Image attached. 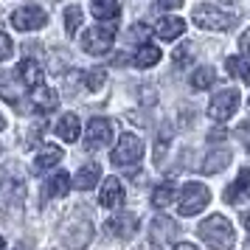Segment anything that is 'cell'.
Here are the masks:
<instances>
[{"mask_svg": "<svg viewBox=\"0 0 250 250\" xmlns=\"http://www.w3.org/2000/svg\"><path fill=\"white\" fill-rule=\"evenodd\" d=\"M174 197H177L174 183H163V186H158V188H155V194H152V203H155V208H169V205L174 203Z\"/></svg>", "mask_w": 250, "mask_h": 250, "instance_id": "obj_24", "label": "cell"}, {"mask_svg": "<svg viewBox=\"0 0 250 250\" xmlns=\"http://www.w3.org/2000/svg\"><path fill=\"white\" fill-rule=\"evenodd\" d=\"M225 68H228V73H233V76H239L245 84H250V62L245 57H228Z\"/></svg>", "mask_w": 250, "mask_h": 250, "instance_id": "obj_23", "label": "cell"}, {"mask_svg": "<svg viewBox=\"0 0 250 250\" xmlns=\"http://www.w3.org/2000/svg\"><path fill=\"white\" fill-rule=\"evenodd\" d=\"M129 37H135V40H146V37H149V28H146L144 23H138L135 28L129 31Z\"/></svg>", "mask_w": 250, "mask_h": 250, "instance_id": "obj_32", "label": "cell"}, {"mask_svg": "<svg viewBox=\"0 0 250 250\" xmlns=\"http://www.w3.org/2000/svg\"><path fill=\"white\" fill-rule=\"evenodd\" d=\"M208 203H211V191L205 188L203 183H186L183 191H180L177 211H180L183 216H194V214H200Z\"/></svg>", "mask_w": 250, "mask_h": 250, "instance_id": "obj_3", "label": "cell"}, {"mask_svg": "<svg viewBox=\"0 0 250 250\" xmlns=\"http://www.w3.org/2000/svg\"><path fill=\"white\" fill-rule=\"evenodd\" d=\"M57 163H62V146H57V144H45L42 152L34 158L31 171H34V174H42V171H51Z\"/></svg>", "mask_w": 250, "mask_h": 250, "instance_id": "obj_14", "label": "cell"}, {"mask_svg": "<svg viewBox=\"0 0 250 250\" xmlns=\"http://www.w3.org/2000/svg\"><path fill=\"white\" fill-rule=\"evenodd\" d=\"M219 138H225V129H222V132H219V129H214V132H211V141H219Z\"/></svg>", "mask_w": 250, "mask_h": 250, "instance_id": "obj_36", "label": "cell"}, {"mask_svg": "<svg viewBox=\"0 0 250 250\" xmlns=\"http://www.w3.org/2000/svg\"><path fill=\"white\" fill-rule=\"evenodd\" d=\"M54 132H57L65 144H70V141H79L82 135V124H79V115L73 113H65L62 118H59V124L54 126Z\"/></svg>", "mask_w": 250, "mask_h": 250, "instance_id": "obj_17", "label": "cell"}, {"mask_svg": "<svg viewBox=\"0 0 250 250\" xmlns=\"http://www.w3.org/2000/svg\"><path fill=\"white\" fill-rule=\"evenodd\" d=\"M135 228H138V219L132 214H115L104 222V233L113 239H132L135 236Z\"/></svg>", "mask_w": 250, "mask_h": 250, "instance_id": "obj_10", "label": "cell"}, {"mask_svg": "<svg viewBox=\"0 0 250 250\" xmlns=\"http://www.w3.org/2000/svg\"><path fill=\"white\" fill-rule=\"evenodd\" d=\"M3 126H6V118H3V115H0V129H3Z\"/></svg>", "mask_w": 250, "mask_h": 250, "instance_id": "obj_38", "label": "cell"}, {"mask_svg": "<svg viewBox=\"0 0 250 250\" xmlns=\"http://www.w3.org/2000/svg\"><path fill=\"white\" fill-rule=\"evenodd\" d=\"M160 62V48L152 45V42H144V45L135 51V57H132V65L135 68H152V65H158Z\"/></svg>", "mask_w": 250, "mask_h": 250, "instance_id": "obj_20", "label": "cell"}, {"mask_svg": "<svg viewBox=\"0 0 250 250\" xmlns=\"http://www.w3.org/2000/svg\"><path fill=\"white\" fill-rule=\"evenodd\" d=\"M191 17L200 28H208V31H230V28L236 25V17H233V14L222 12V9H216V6H208V3L197 6Z\"/></svg>", "mask_w": 250, "mask_h": 250, "instance_id": "obj_2", "label": "cell"}, {"mask_svg": "<svg viewBox=\"0 0 250 250\" xmlns=\"http://www.w3.org/2000/svg\"><path fill=\"white\" fill-rule=\"evenodd\" d=\"M236 183H239V186H245V188L250 191V166H248V169H242V171H239Z\"/></svg>", "mask_w": 250, "mask_h": 250, "instance_id": "obj_34", "label": "cell"}, {"mask_svg": "<svg viewBox=\"0 0 250 250\" xmlns=\"http://www.w3.org/2000/svg\"><path fill=\"white\" fill-rule=\"evenodd\" d=\"M177 222L169 219V216H158L155 222H152V242H155V248H166L169 242H174L177 236Z\"/></svg>", "mask_w": 250, "mask_h": 250, "instance_id": "obj_13", "label": "cell"}, {"mask_svg": "<svg viewBox=\"0 0 250 250\" xmlns=\"http://www.w3.org/2000/svg\"><path fill=\"white\" fill-rule=\"evenodd\" d=\"M183 31H186V20H180V17H163V20H158V25H155V34H158L160 40H166V42L177 40Z\"/></svg>", "mask_w": 250, "mask_h": 250, "instance_id": "obj_19", "label": "cell"}, {"mask_svg": "<svg viewBox=\"0 0 250 250\" xmlns=\"http://www.w3.org/2000/svg\"><path fill=\"white\" fill-rule=\"evenodd\" d=\"M90 239H93L90 219H76V222L70 225V230H65V248L68 250H84L90 245Z\"/></svg>", "mask_w": 250, "mask_h": 250, "instance_id": "obj_11", "label": "cell"}, {"mask_svg": "<svg viewBox=\"0 0 250 250\" xmlns=\"http://www.w3.org/2000/svg\"><path fill=\"white\" fill-rule=\"evenodd\" d=\"M183 0H158V9H163V12H171V9H180Z\"/></svg>", "mask_w": 250, "mask_h": 250, "instance_id": "obj_31", "label": "cell"}, {"mask_svg": "<svg viewBox=\"0 0 250 250\" xmlns=\"http://www.w3.org/2000/svg\"><path fill=\"white\" fill-rule=\"evenodd\" d=\"M242 219H245V228H248V233H250V211L245 216H242Z\"/></svg>", "mask_w": 250, "mask_h": 250, "instance_id": "obj_37", "label": "cell"}, {"mask_svg": "<svg viewBox=\"0 0 250 250\" xmlns=\"http://www.w3.org/2000/svg\"><path fill=\"white\" fill-rule=\"evenodd\" d=\"M113 141V121L110 118H93L84 132V146L87 149H104Z\"/></svg>", "mask_w": 250, "mask_h": 250, "instance_id": "obj_7", "label": "cell"}, {"mask_svg": "<svg viewBox=\"0 0 250 250\" xmlns=\"http://www.w3.org/2000/svg\"><path fill=\"white\" fill-rule=\"evenodd\" d=\"M144 158V141L138 135H132V132H126V135H121V141L115 144V149L110 152V160H113L115 166H135L138 160Z\"/></svg>", "mask_w": 250, "mask_h": 250, "instance_id": "obj_4", "label": "cell"}, {"mask_svg": "<svg viewBox=\"0 0 250 250\" xmlns=\"http://www.w3.org/2000/svg\"><path fill=\"white\" fill-rule=\"evenodd\" d=\"M191 62H194V45L191 42H183V45L174 51V65H177V68H188Z\"/></svg>", "mask_w": 250, "mask_h": 250, "instance_id": "obj_28", "label": "cell"}, {"mask_svg": "<svg viewBox=\"0 0 250 250\" xmlns=\"http://www.w3.org/2000/svg\"><path fill=\"white\" fill-rule=\"evenodd\" d=\"M126 200L124 194V186H121V180L118 177H107L102 186V191H99V203L104 205V208H121Z\"/></svg>", "mask_w": 250, "mask_h": 250, "instance_id": "obj_12", "label": "cell"}, {"mask_svg": "<svg viewBox=\"0 0 250 250\" xmlns=\"http://www.w3.org/2000/svg\"><path fill=\"white\" fill-rule=\"evenodd\" d=\"M99 177H102V166H99V163H84V166L76 171L73 186H76L79 191H90L93 186L99 183Z\"/></svg>", "mask_w": 250, "mask_h": 250, "instance_id": "obj_18", "label": "cell"}, {"mask_svg": "<svg viewBox=\"0 0 250 250\" xmlns=\"http://www.w3.org/2000/svg\"><path fill=\"white\" fill-rule=\"evenodd\" d=\"M68 191H70V177L65 174V171H57V174L48 180L45 194H48V197H65Z\"/></svg>", "mask_w": 250, "mask_h": 250, "instance_id": "obj_25", "label": "cell"}, {"mask_svg": "<svg viewBox=\"0 0 250 250\" xmlns=\"http://www.w3.org/2000/svg\"><path fill=\"white\" fill-rule=\"evenodd\" d=\"M12 40H9V34H3V31H0V62H6V59L12 57Z\"/></svg>", "mask_w": 250, "mask_h": 250, "instance_id": "obj_30", "label": "cell"}, {"mask_svg": "<svg viewBox=\"0 0 250 250\" xmlns=\"http://www.w3.org/2000/svg\"><path fill=\"white\" fill-rule=\"evenodd\" d=\"M239 45H242V54H245V57L250 59V28L245 31V34H242V40H239Z\"/></svg>", "mask_w": 250, "mask_h": 250, "instance_id": "obj_33", "label": "cell"}, {"mask_svg": "<svg viewBox=\"0 0 250 250\" xmlns=\"http://www.w3.org/2000/svg\"><path fill=\"white\" fill-rule=\"evenodd\" d=\"M113 40H115L113 25H93V28H87L84 37H82V48H84L87 54H93V57H102V54L110 51Z\"/></svg>", "mask_w": 250, "mask_h": 250, "instance_id": "obj_5", "label": "cell"}, {"mask_svg": "<svg viewBox=\"0 0 250 250\" xmlns=\"http://www.w3.org/2000/svg\"><path fill=\"white\" fill-rule=\"evenodd\" d=\"M90 12L99 20H115L121 6H118V0H90Z\"/></svg>", "mask_w": 250, "mask_h": 250, "instance_id": "obj_22", "label": "cell"}, {"mask_svg": "<svg viewBox=\"0 0 250 250\" xmlns=\"http://www.w3.org/2000/svg\"><path fill=\"white\" fill-rule=\"evenodd\" d=\"M216 82V73H214V68H197L191 73V87H197V90H205V87H211Z\"/></svg>", "mask_w": 250, "mask_h": 250, "instance_id": "obj_26", "label": "cell"}, {"mask_svg": "<svg viewBox=\"0 0 250 250\" xmlns=\"http://www.w3.org/2000/svg\"><path fill=\"white\" fill-rule=\"evenodd\" d=\"M31 102H34L37 113H51L59 107V96L45 84H37V87H31Z\"/></svg>", "mask_w": 250, "mask_h": 250, "instance_id": "obj_15", "label": "cell"}, {"mask_svg": "<svg viewBox=\"0 0 250 250\" xmlns=\"http://www.w3.org/2000/svg\"><path fill=\"white\" fill-rule=\"evenodd\" d=\"M45 23H48V14L40 6H23V9H17L12 14V25L17 31H37V28H42Z\"/></svg>", "mask_w": 250, "mask_h": 250, "instance_id": "obj_8", "label": "cell"}, {"mask_svg": "<svg viewBox=\"0 0 250 250\" xmlns=\"http://www.w3.org/2000/svg\"><path fill=\"white\" fill-rule=\"evenodd\" d=\"M14 73H17V79L23 82L25 87H37V84H42V68H40L37 59H23Z\"/></svg>", "mask_w": 250, "mask_h": 250, "instance_id": "obj_16", "label": "cell"}, {"mask_svg": "<svg viewBox=\"0 0 250 250\" xmlns=\"http://www.w3.org/2000/svg\"><path fill=\"white\" fill-rule=\"evenodd\" d=\"M239 110V90L228 87V90L216 93L211 104H208V118H214L216 124H225L228 118H233V113Z\"/></svg>", "mask_w": 250, "mask_h": 250, "instance_id": "obj_6", "label": "cell"}, {"mask_svg": "<svg viewBox=\"0 0 250 250\" xmlns=\"http://www.w3.org/2000/svg\"><path fill=\"white\" fill-rule=\"evenodd\" d=\"M82 17H84V14H82L79 6H68V9H65V34L68 37H73L76 31H79Z\"/></svg>", "mask_w": 250, "mask_h": 250, "instance_id": "obj_27", "label": "cell"}, {"mask_svg": "<svg viewBox=\"0 0 250 250\" xmlns=\"http://www.w3.org/2000/svg\"><path fill=\"white\" fill-rule=\"evenodd\" d=\"M228 163H230V152L228 149H216V152H211L208 158L203 160V174H219L222 169H228Z\"/></svg>", "mask_w": 250, "mask_h": 250, "instance_id": "obj_21", "label": "cell"}, {"mask_svg": "<svg viewBox=\"0 0 250 250\" xmlns=\"http://www.w3.org/2000/svg\"><path fill=\"white\" fill-rule=\"evenodd\" d=\"M174 250H197V248H194V245H188V242H180Z\"/></svg>", "mask_w": 250, "mask_h": 250, "instance_id": "obj_35", "label": "cell"}, {"mask_svg": "<svg viewBox=\"0 0 250 250\" xmlns=\"http://www.w3.org/2000/svg\"><path fill=\"white\" fill-rule=\"evenodd\" d=\"M197 233H200V239L211 250H230L233 242H236L230 219H225L222 214H214V216H208V219H203L200 228H197Z\"/></svg>", "mask_w": 250, "mask_h": 250, "instance_id": "obj_1", "label": "cell"}, {"mask_svg": "<svg viewBox=\"0 0 250 250\" xmlns=\"http://www.w3.org/2000/svg\"><path fill=\"white\" fill-rule=\"evenodd\" d=\"M0 191H3V197H9L12 203H23L25 180L14 166H3L0 169Z\"/></svg>", "mask_w": 250, "mask_h": 250, "instance_id": "obj_9", "label": "cell"}, {"mask_svg": "<svg viewBox=\"0 0 250 250\" xmlns=\"http://www.w3.org/2000/svg\"><path fill=\"white\" fill-rule=\"evenodd\" d=\"M0 250H3V239H0Z\"/></svg>", "mask_w": 250, "mask_h": 250, "instance_id": "obj_39", "label": "cell"}, {"mask_svg": "<svg viewBox=\"0 0 250 250\" xmlns=\"http://www.w3.org/2000/svg\"><path fill=\"white\" fill-rule=\"evenodd\" d=\"M104 79H107V70L104 68H96V70H90L87 76H84V87L87 90H102V84H104Z\"/></svg>", "mask_w": 250, "mask_h": 250, "instance_id": "obj_29", "label": "cell"}, {"mask_svg": "<svg viewBox=\"0 0 250 250\" xmlns=\"http://www.w3.org/2000/svg\"><path fill=\"white\" fill-rule=\"evenodd\" d=\"M248 152H250V141H248Z\"/></svg>", "mask_w": 250, "mask_h": 250, "instance_id": "obj_40", "label": "cell"}]
</instances>
